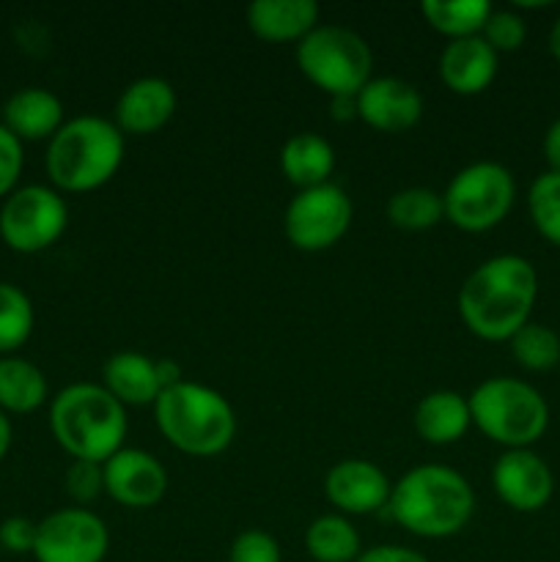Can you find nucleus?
<instances>
[{"label": "nucleus", "mask_w": 560, "mask_h": 562, "mask_svg": "<svg viewBox=\"0 0 560 562\" xmlns=\"http://www.w3.org/2000/svg\"><path fill=\"white\" fill-rule=\"evenodd\" d=\"M481 36L497 55L514 53V49H519L527 38L525 16L516 14L514 9H492Z\"/></svg>", "instance_id": "30"}, {"label": "nucleus", "mask_w": 560, "mask_h": 562, "mask_svg": "<svg viewBox=\"0 0 560 562\" xmlns=\"http://www.w3.org/2000/svg\"><path fill=\"white\" fill-rule=\"evenodd\" d=\"M22 162H25V154H22V140L11 130H5L0 124V198L11 195L16 187V179L22 173Z\"/></svg>", "instance_id": "33"}, {"label": "nucleus", "mask_w": 560, "mask_h": 562, "mask_svg": "<svg viewBox=\"0 0 560 562\" xmlns=\"http://www.w3.org/2000/svg\"><path fill=\"white\" fill-rule=\"evenodd\" d=\"M329 102H333L335 121L357 119V97H329Z\"/></svg>", "instance_id": "37"}, {"label": "nucleus", "mask_w": 560, "mask_h": 562, "mask_svg": "<svg viewBox=\"0 0 560 562\" xmlns=\"http://www.w3.org/2000/svg\"><path fill=\"white\" fill-rule=\"evenodd\" d=\"M516 201V181L505 165L481 159L461 168L443 192L445 217L467 234H483L503 223Z\"/></svg>", "instance_id": "8"}, {"label": "nucleus", "mask_w": 560, "mask_h": 562, "mask_svg": "<svg viewBox=\"0 0 560 562\" xmlns=\"http://www.w3.org/2000/svg\"><path fill=\"white\" fill-rule=\"evenodd\" d=\"M11 448V420L5 417V412H0V461L5 459Z\"/></svg>", "instance_id": "39"}, {"label": "nucleus", "mask_w": 560, "mask_h": 562, "mask_svg": "<svg viewBox=\"0 0 560 562\" xmlns=\"http://www.w3.org/2000/svg\"><path fill=\"white\" fill-rule=\"evenodd\" d=\"M280 170L296 190L327 184L335 170V148L316 132H296L280 148Z\"/></svg>", "instance_id": "22"}, {"label": "nucleus", "mask_w": 560, "mask_h": 562, "mask_svg": "<svg viewBox=\"0 0 560 562\" xmlns=\"http://www.w3.org/2000/svg\"><path fill=\"white\" fill-rule=\"evenodd\" d=\"M511 355L525 371L544 373L560 366V335L549 324L527 322L514 338L508 340Z\"/></svg>", "instance_id": "27"}, {"label": "nucleus", "mask_w": 560, "mask_h": 562, "mask_svg": "<svg viewBox=\"0 0 560 562\" xmlns=\"http://www.w3.org/2000/svg\"><path fill=\"white\" fill-rule=\"evenodd\" d=\"M104 492L110 499L132 510H146L168 494V470L157 456L141 448H121L102 464Z\"/></svg>", "instance_id": "12"}, {"label": "nucleus", "mask_w": 560, "mask_h": 562, "mask_svg": "<svg viewBox=\"0 0 560 562\" xmlns=\"http://www.w3.org/2000/svg\"><path fill=\"white\" fill-rule=\"evenodd\" d=\"M388 514L417 538H450L470 525L475 492L453 467L421 464L393 483Z\"/></svg>", "instance_id": "2"}, {"label": "nucleus", "mask_w": 560, "mask_h": 562, "mask_svg": "<svg viewBox=\"0 0 560 562\" xmlns=\"http://www.w3.org/2000/svg\"><path fill=\"white\" fill-rule=\"evenodd\" d=\"M351 198L344 187L327 184L296 190L283 214V231L296 250L318 252L338 245L351 225Z\"/></svg>", "instance_id": "10"}, {"label": "nucleus", "mask_w": 560, "mask_h": 562, "mask_svg": "<svg viewBox=\"0 0 560 562\" xmlns=\"http://www.w3.org/2000/svg\"><path fill=\"white\" fill-rule=\"evenodd\" d=\"M549 53H552V58L560 64V16L555 20L552 31H549Z\"/></svg>", "instance_id": "40"}, {"label": "nucleus", "mask_w": 560, "mask_h": 562, "mask_svg": "<svg viewBox=\"0 0 560 562\" xmlns=\"http://www.w3.org/2000/svg\"><path fill=\"white\" fill-rule=\"evenodd\" d=\"M305 549L316 562H355L362 554L360 532L344 514H324L307 525Z\"/></svg>", "instance_id": "24"}, {"label": "nucleus", "mask_w": 560, "mask_h": 562, "mask_svg": "<svg viewBox=\"0 0 560 562\" xmlns=\"http://www.w3.org/2000/svg\"><path fill=\"white\" fill-rule=\"evenodd\" d=\"M500 55L483 42V36L453 38L439 55V77L445 86L461 97L486 91L497 77Z\"/></svg>", "instance_id": "17"}, {"label": "nucleus", "mask_w": 560, "mask_h": 562, "mask_svg": "<svg viewBox=\"0 0 560 562\" xmlns=\"http://www.w3.org/2000/svg\"><path fill=\"white\" fill-rule=\"evenodd\" d=\"M108 552V525L93 510L75 505L38 521L33 547L36 562H104Z\"/></svg>", "instance_id": "11"}, {"label": "nucleus", "mask_w": 560, "mask_h": 562, "mask_svg": "<svg viewBox=\"0 0 560 562\" xmlns=\"http://www.w3.org/2000/svg\"><path fill=\"white\" fill-rule=\"evenodd\" d=\"M527 212L549 245L560 247V173L544 170L527 190Z\"/></svg>", "instance_id": "28"}, {"label": "nucleus", "mask_w": 560, "mask_h": 562, "mask_svg": "<svg viewBox=\"0 0 560 562\" xmlns=\"http://www.w3.org/2000/svg\"><path fill=\"white\" fill-rule=\"evenodd\" d=\"M157 376H159V384H163V390L184 382V379H181V368L170 360H157Z\"/></svg>", "instance_id": "38"}, {"label": "nucleus", "mask_w": 560, "mask_h": 562, "mask_svg": "<svg viewBox=\"0 0 560 562\" xmlns=\"http://www.w3.org/2000/svg\"><path fill=\"white\" fill-rule=\"evenodd\" d=\"M176 113V91L165 77H141L121 91L115 102V126L124 135H152Z\"/></svg>", "instance_id": "16"}, {"label": "nucleus", "mask_w": 560, "mask_h": 562, "mask_svg": "<svg viewBox=\"0 0 560 562\" xmlns=\"http://www.w3.org/2000/svg\"><path fill=\"white\" fill-rule=\"evenodd\" d=\"M69 206L58 190L27 184L11 192L0 209V236L16 252H38L64 236Z\"/></svg>", "instance_id": "9"}, {"label": "nucleus", "mask_w": 560, "mask_h": 562, "mask_svg": "<svg viewBox=\"0 0 560 562\" xmlns=\"http://www.w3.org/2000/svg\"><path fill=\"white\" fill-rule=\"evenodd\" d=\"M417 437L428 445L459 442L472 426L470 401L456 390H432L423 395L412 415Z\"/></svg>", "instance_id": "20"}, {"label": "nucleus", "mask_w": 560, "mask_h": 562, "mask_svg": "<svg viewBox=\"0 0 560 562\" xmlns=\"http://www.w3.org/2000/svg\"><path fill=\"white\" fill-rule=\"evenodd\" d=\"M3 126L20 140H44L64 126V102L49 88H22L3 104Z\"/></svg>", "instance_id": "21"}, {"label": "nucleus", "mask_w": 560, "mask_h": 562, "mask_svg": "<svg viewBox=\"0 0 560 562\" xmlns=\"http://www.w3.org/2000/svg\"><path fill=\"white\" fill-rule=\"evenodd\" d=\"M544 159H547L549 168L555 173H560V119H555L549 124L547 135H544Z\"/></svg>", "instance_id": "36"}, {"label": "nucleus", "mask_w": 560, "mask_h": 562, "mask_svg": "<svg viewBox=\"0 0 560 562\" xmlns=\"http://www.w3.org/2000/svg\"><path fill=\"white\" fill-rule=\"evenodd\" d=\"M49 431L75 461L104 464L124 448L130 420L126 406L102 384L77 382L60 390L49 404Z\"/></svg>", "instance_id": "3"}, {"label": "nucleus", "mask_w": 560, "mask_h": 562, "mask_svg": "<svg viewBox=\"0 0 560 562\" xmlns=\"http://www.w3.org/2000/svg\"><path fill=\"white\" fill-rule=\"evenodd\" d=\"M538 272L525 256L503 252L478 263L461 283L456 305L464 327L481 340H511L533 316Z\"/></svg>", "instance_id": "1"}, {"label": "nucleus", "mask_w": 560, "mask_h": 562, "mask_svg": "<svg viewBox=\"0 0 560 562\" xmlns=\"http://www.w3.org/2000/svg\"><path fill=\"white\" fill-rule=\"evenodd\" d=\"M355 562H432L426 554L415 549L395 547V543H379V547L362 549V554Z\"/></svg>", "instance_id": "35"}, {"label": "nucleus", "mask_w": 560, "mask_h": 562, "mask_svg": "<svg viewBox=\"0 0 560 562\" xmlns=\"http://www.w3.org/2000/svg\"><path fill=\"white\" fill-rule=\"evenodd\" d=\"M423 93L401 77H371L357 93V119L379 132H406L421 121Z\"/></svg>", "instance_id": "15"}, {"label": "nucleus", "mask_w": 560, "mask_h": 562, "mask_svg": "<svg viewBox=\"0 0 560 562\" xmlns=\"http://www.w3.org/2000/svg\"><path fill=\"white\" fill-rule=\"evenodd\" d=\"M302 75L329 97H357L373 71L366 38L344 25H316L296 44Z\"/></svg>", "instance_id": "7"}, {"label": "nucleus", "mask_w": 560, "mask_h": 562, "mask_svg": "<svg viewBox=\"0 0 560 562\" xmlns=\"http://www.w3.org/2000/svg\"><path fill=\"white\" fill-rule=\"evenodd\" d=\"M228 562H283L280 543L264 530H245L234 538Z\"/></svg>", "instance_id": "32"}, {"label": "nucleus", "mask_w": 560, "mask_h": 562, "mask_svg": "<svg viewBox=\"0 0 560 562\" xmlns=\"http://www.w3.org/2000/svg\"><path fill=\"white\" fill-rule=\"evenodd\" d=\"M388 220L401 231H428L445 217L443 192L432 187H406L388 201Z\"/></svg>", "instance_id": "26"}, {"label": "nucleus", "mask_w": 560, "mask_h": 562, "mask_svg": "<svg viewBox=\"0 0 560 562\" xmlns=\"http://www.w3.org/2000/svg\"><path fill=\"white\" fill-rule=\"evenodd\" d=\"M494 494L519 514H536L547 508L555 494V475L547 461L533 448L505 450L492 467Z\"/></svg>", "instance_id": "13"}, {"label": "nucleus", "mask_w": 560, "mask_h": 562, "mask_svg": "<svg viewBox=\"0 0 560 562\" xmlns=\"http://www.w3.org/2000/svg\"><path fill=\"white\" fill-rule=\"evenodd\" d=\"M102 387L124 406H154L163 393L157 360L132 349L115 351L102 366Z\"/></svg>", "instance_id": "19"}, {"label": "nucleus", "mask_w": 560, "mask_h": 562, "mask_svg": "<svg viewBox=\"0 0 560 562\" xmlns=\"http://www.w3.org/2000/svg\"><path fill=\"white\" fill-rule=\"evenodd\" d=\"M492 9L494 5L489 0H423L421 5L428 25L448 36L450 42L481 36Z\"/></svg>", "instance_id": "25"}, {"label": "nucleus", "mask_w": 560, "mask_h": 562, "mask_svg": "<svg viewBox=\"0 0 560 562\" xmlns=\"http://www.w3.org/2000/svg\"><path fill=\"white\" fill-rule=\"evenodd\" d=\"M124 162V132L102 115L64 121L49 137L47 176L64 192H91L108 184Z\"/></svg>", "instance_id": "4"}, {"label": "nucleus", "mask_w": 560, "mask_h": 562, "mask_svg": "<svg viewBox=\"0 0 560 562\" xmlns=\"http://www.w3.org/2000/svg\"><path fill=\"white\" fill-rule=\"evenodd\" d=\"M316 0H253L247 5V27L264 42L300 44L318 25Z\"/></svg>", "instance_id": "18"}, {"label": "nucleus", "mask_w": 560, "mask_h": 562, "mask_svg": "<svg viewBox=\"0 0 560 562\" xmlns=\"http://www.w3.org/2000/svg\"><path fill=\"white\" fill-rule=\"evenodd\" d=\"M49 387L42 368L22 357H0V412L27 415L47 401Z\"/></svg>", "instance_id": "23"}, {"label": "nucleus", "mask_w": 560, "mask_h": 562, "mask_svg": "<svg viewBox=\"0 0 560 562\" xmlns=\"http://www.w3.org/2000/svg\"><path fill=\"white\" fill-rule=\"evenodd\" d=\"M472 426L505 450L533 448L549 428V404L530 382L492 376L470 395Z\"/></svg>", "instance_id": "6"}, {"label": "nucleus", "mask_w": 560, "mask_h": 562, "mask_svg": "<svg viewBox=\"0 0 560 562\" xmlns=\"http://www.w3.org/2000/svg\"><path fill=\"white\" fill-rule=\"evenodd\" d=\"M390 492V477L366 459L338 461L324 477V494L344 516H366L388 508Z\"/></svg>", "instance_id": "14"}, {"label": "nucleus", "mask_w": 560, "mask_h": 562, "mask_svg": "<svg viewBox=\"0 0 560 562\" xmlns=\"http://www.w3.org/2000/svg\"><path fill=\"white\" fill-rule=\"evenodd\" d=\"M36 521L25 519V516H11L0 525V543H3L9 552L14 554H33V547H36Z\"/></svg>", "instance_id": "34"}, {"label": "nucleus", "mask_w": 560, "mask_h": 562, "mask_svg": "<svg viewBox=\"0 0 560 562\" xmlns=\"http://www.w3.org/2000/svg\"><path fill=\"white\" fill-rule=\"evenodd\" d=\"M66 492L77 505H88L104 492V470L97 461H71L66 470Z\"/></svg>", "instance_id": "31"}, {"label": "nucleus", "mask_w": 560, "mask_h": 562, "mask_svg": "<svg viewBox=\"0 0 560 562\" xmlns=\"http://www.w3.org/2000/svg\"><path fill=\"white\" fill-rule=\"evenodd\" d=\"M154 420L176 450L198 459L220 456L236 437V412L220 390L179 382L154 401Z\"/></svg>", "instance_id": "5"}, {"label": "nucleus", "mask_w": 560, "mask_h": 562, "mask_svg": "<svg viewBox=\"0 0 560 562\" xmlns=\"http://www.w3.org/2000/svg\"><path fill=\"white\" fill-rule=\"evenodd\" d=\"M33 302L22 289L0 283V351H14L33 333Z\"/></svg>", "instance_id": "29"}]
</instances>
